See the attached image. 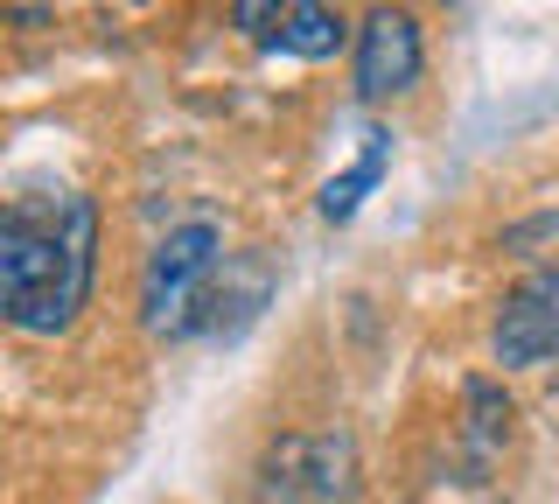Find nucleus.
I'll list each match as a JSON object with an SVG mask.
<instances>
[{"mask_svg":"<svg viewBox=\"0 0 559 504\" xmlns=\"http://www.w3.org/2000/svg\"><path fill=\"white\" fill-rule=\"evenodd\" d=\"M419 63H427V49H419V22L406 8H371L357 28V98H392L406 92L419 78Z\"/></svg>","mask_w":559,"mask_h":504,"instance_id":"4","label":"nucleus"},{"mask_svg":"<svg viewBox=\"0 0 559 504\" xmlns=\"http://www.w3.org/2000/svg\"><path fill=\"white\" fill-rule=\"evenodd\" d=\"M489 351H497L503 372H524V364L559 358V267L532 273L503 294L497 329H489Z\"/></svg>","mask_w":559,"mask_h":504,"instance_id":"3","label":"nucleus"},{"mask_svg":"<svg viewBox=\"0 0 559 504\" xmlns=\"http://www.w3.org/2000/svg\"><path fill=\"white\" fill-rule=\"evenodd\" d=\"M224 232L210 218H189L175 224L162 246L147 253V267H140V323L154 329V337H197L210 323L203 308L217 302V281H224Z\"/></svg>","mask_w":559,"mask_h":504,"instance_id":"2","label":"nucleus"},{"mask_svg":"<svg viewBox=\"0 0 559 504\" xmlns=\"http://www.w3.org/2000/svg\"><path fill=\"white\" fill-rule=\"evenodd\" d=\"M98 273V203L63 197H14L0 218V302L22 337H63L92 302Z\"/></svg>","mask_w":559,"mask_h":504,"instance_id":"1","label":"nucleus"},{"mask_svg":"<svg viewBox=\"0 0 559 504\" xmlns=\"http://www.w3.org/2000/svg\"><path fill=\"white\" fill-rule=\"evenodd\" d=\"M384 168H392V133L371 127V133H364V148H357V162H349L343 176L322 183V218L329 224H349V218H357V203L384 183Z\"/></svg>","mask_w":559,"mask_h":504,"instance_id":"6","label":"nucleus"},{"mask_svg":"<svg viewBox=\"0 0 559 504\" xmlns=\"http://www.w3.org/2000/svg\"><path fill=\"white\" fill-rule=\"evenodd\" d=\"M231 22L252 43L287 49V57H336L343 36H349V22H343L336 8H322V0H294V8H259V0H238Z\"/></svg>","mask_w":559,"mask_h":504,"instance_id":"5","label":"nucleus"}]
</instances>
